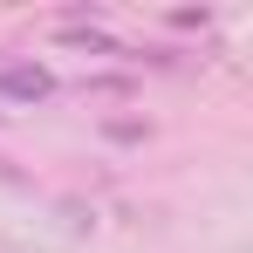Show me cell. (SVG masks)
<instances>
[{
  "instance_id": "6da1fadb",
  "label": "cell",
  "mask_w": 253,
  "mask_h": 253,
  "mask_svg": "<svg viewBox=\"0 0 253 253\" xmlns=\"http://www.w3.org/2000/svg\"><path fill=\"white\" fill-rule=\"evenodd\" d=\"M48 89H55V76L42 62H0V96L7 103H42Z\"/></svg>"
}]
</instances>
